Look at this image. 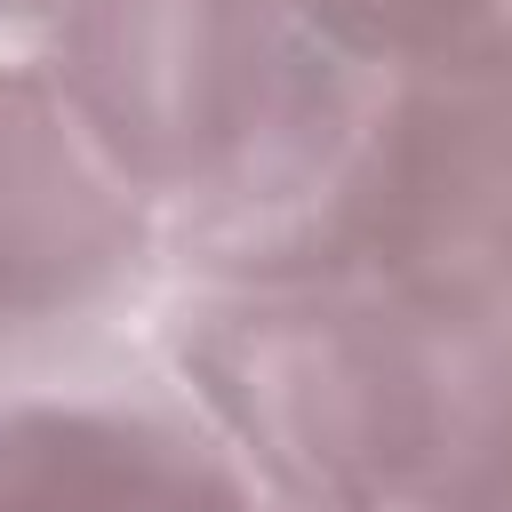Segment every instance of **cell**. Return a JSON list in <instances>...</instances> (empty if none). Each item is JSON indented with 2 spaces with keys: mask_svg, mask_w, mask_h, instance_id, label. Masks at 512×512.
Here are the masks:
<instances>
[{
  "mask_svg": "<svg viewBox=\"0 0 512 512\" xmlns=\"http://www.w3.org/2000/svg\"><path fill=\"white\" fill-rule=\"evenodd\" d=\"M208 392L264 464L344 512H376L440 464L432 376L368 312H256L200 344Z\"/></svg>",
  "mask_w": 512,
  "mask_h": 512,
  "instance_id": "obj_1",
  "label": "cell"
},
{
  "mask_svg": "<svg viewBox=\"0 0 512 512\" xmlns=\"http://www.w3.org/2000/svg\"><path fill=\"white\" fill-rule=\"evenodd\" d=\"M128 256V208L32 80H0V328L80 304Z\"/></svg>",
  "mask_w": 512,
  "mask_h": 512,
  "instance_id": "obj_4",
  "label": "cell"
},
{
  "mask_svg": "<svg viewBox=\"0 0 512 512\" xmlns=\"http://www.w3.org/2000/svg\"><path fill=\"white\" fill-rule=\"evenodd\" d=\"M80 96L112 152L152 176H192L264 104V24L248 0H88Z\"/></svg>",
  "mask_w": 512,
  "mask_h": 512,
  "instance_id": "obj_3",
  "label": "cell"
},
{
  "mask_svg": "<svg viewBox=\"0 0 512 512\" xmlns=\"http://www.w3.org/2000/svg\"><path fill=\"white\" fill-rule=\"evenodd\" d=\"M328 40L368 56H440L456 48L496 0H296Z\"/></svg>",
  "mask_w": 512,
  "mask_h": 512,
  "instance_id": "obj_5",
  "label": "cell"
},
{
  "mask_svg": "<svg viewBox=\"0 0 512 512\" xmlns=\"http://www.w3.org/2000/svg\"><path fill=\"white\" fill-rule=\"evenodd\" d=\"M352 224L408 312L512 328V64H456L408 96Z\"/></svg>",
  "mask_w": 512,
  "mask_h": 512,
  "instance_id": "obj_2",
  "label": "cell"
}]
</instances>
